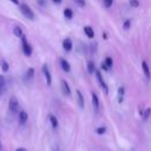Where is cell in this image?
<instances>
[{
	"mask_svg": "<svg viewBox=\"0 0 151 151\" xmlns=\"http://www.w3.org/2000/svg\"><path fill=\"white\" fill-rule=\"evenodd\" d=\"M19 6H20V11H21V13L24 14L25 18H27L28 20H33L34 19V13H33L32 8L28 5L22 2V4H19Z\"/></svg>",
	"mask_w": 151,
	"mask_h": 151,
	"instance_id": "1",
	"label": "cell"
},
{
	"mask_svg": "<svg viewBox=\"0 0 151 151\" xmlns=\"http://www.w3.org/2000/svg\"><path fill=\"white\" fill-rule=\"evenodd\" d=\"M8 110L11 113L15 114L19 112V101L15 97H11L9 100H8Z\"/></svg>",
	"mask_w": 151,
	"mask_h": 151,
	"instance_id": "2",
	"label": "cell"
},
{
	"mask_svg": "<svg viewBox=\"0 0 151 151\" xmlns=\"http://www.w3.org/2000/svg\"><path fill=\"white\" fill-rule=\"evenodd\" d=\"M21 46H22V52H24V54L27 55V57H29V55L32 54V46L29 45V42L27 41V39H26L25 35L21 37Z\"/></svg>",
	"mask_w": 151,
	"mask_h": 151,
	"instance_id": "3",
	"label": "cell"
},
{
	"mask_svg": "<svg viewBox=\"0 0 151 151\" xmlns=\"http://www.w3.org/2000/svg\"><path fill=\"white\" fill-rule=\"evenodd\" d=\"M94 74H96V77H97V79H98L99 85H100L101 88L104 90V92L107 93V92H109V86H107V84L104 81V79H103V77H101V72L98 71V70H96V71H94Z\"/></svg>",
	"mask_w": 151,
	"mask_h": 151,
	"instance_id": "4",
	"label": "cell"
},
{
	"mask_svg": "<svg viewBox=\"0 0 151 151\" xmlns=\"http://www.w3.org/2000/svg\"><path fill=\"white\" fill-rule=\"evenodd\" d=\"M42 73H44V76H45L46 84H47V85H51V84H52V76H51V73H50V70H48L47 64H44V65H42Z\"/></svg>",
	"mask_w": 151,
	"mask_h": 151,
	"instance_id": "5",
	"label": "cell"
},
{
	"mask_svg": "<svg viewBox=\"0 0 151 151\" xmlns=\"http://www.w3.org/2000/svg\"><path fill=\"white\" fill-rule=\"evenodd\" d=\"M60 85H61L63 93H64V94H66V96H70V94H71V88H70V85L67 84V81H66L65 79H61Z\"/></svg>",
	"mask_w": 151,
	"mask_h": 151,
	"instance_id": "6",
	"label": "cell"
},
{
	"mask_svg": "<svg viewBox=\"0 0 151 151\" xmlns=\"http://www.w3.org/2000/svg\"><path fill=\"white\" fill-rule=\"evenodd\" d=\"M18 113H19V118H18L19 125H24V124H26V122H27V119H28V114H27V112H25V111H20V112H18Z\"/></svg>",
	"mask_w": 151,
	"mask_h": 151,
	"instance_id": "7",
	"label": "cell"
},
{
	"mask_svg": "<svg viewBox=\"0 0 151 151\" xmlns=\"http://www.w3.org/2000/svg\"><path fill=\"white\" fill-rule=\"evenodd\" d=\"M92 106H93L94 112L99 111V98L96 93H92Z\"/></svg>",
	"mask_w": 151,
	"mask_h": 151,
	"instance_id": "8",
	"label": "cell"
},
{
	"mask_svg": "<svg viewBox=\"0 0 151 151\" xmlns=\"http://www.w3.org/2000/svg\"><path fill=\"white\" fill-rule=\"evenodd\" d=\"M63 48H64L66 52H70V51L72 50V40H71L70 38L64 39V41H63Z\"/></svg>",
	"mask_w": 151,
	"mask_h": 151,
	"instance_id": "9",
	"label": "cell"
},
{
	"mask_svg": "<svg viewBox=\"0 0 151 151\" xmlns=\"http://www.w3.org/2000/svg\"><path fill=\"white\" fill-rule=\"evenodd\" d=\"M76 93H77V101H78V106H79L80 109H84V96H83V93H81L79 90H77V91H76Z\"/></svg>",
	"mask_w": 151,
	"mask_h": 151,
	"instance_id": "10",
	"label": "cell"
},
{
	"mask_svg": "<svg viewBox=\"0 0 151 151\" xmlns=\"http://www.w3.org/2000/svg\"><path fill=\"white\" fill-rule=\"evenodd\" d=\"M60 65H61V68L65 71V72H70L71 71V65L68 64V61L64 58H60Z\"/></svg>",
	"mask_w": 151,
	"mask_h": 151,
	"instance_id": "11",
	"label": "cell"
},
{
	"mask_svg": "<svg viewBox=\"0 0 151 151\" xmlns=\"http://www.w3.org/2000/svg\"><path fill=\"white\" fill-rule=\"evenodd\" d=\"M142 67H143V72H144V74H145V78L149 80V79H150V70H149L147 63H146L145 60L142 61Z\"/></svg>",
	"mask_w": 151,
	"mask_h": 151,
	"instance_id": "12",
	"label": "cell"
},
{
	"mask_svg": "<svg viewBox=\"0 0 151 151\" xmlns=\"http://www.w3.org/2000/svg\"><path fill=\"white\" fill-rule=\"evenodd\" d=\"M48 119H50V123H51L52 127H53V129H58L59 123H58L57 117H55V116H53V114H50V116H48Z\"/></svg>",
	"mask_w": 151,
	"mask_h": 151,
	"instance_id": "13",
	"label": "cell"
},
{
	"mask_svg": "<svg viewBox=\"0 0 151 151\" xmlns=\"http://www.w3.org/2000/svg\"><path fill=\"white\" fill-rule=\"evenodd\" d=\"M6 91V79L4 76H0V96L4 94Z\"/></svg>",
	"mask_w": 151,
	"mask_h": 151,
	"instance_id": "14",
	"label": "cell"
},
{
	"mask_svg": "<svg viewBox=\"0 0 151 151\" xmlns=\"http://www.w3.org/2000/svg\"><path fill=\"white\" fill-rule=\"evenodd\" d=\"M84 32H85V34H86L90 39L94 38V31H93L92 27H90V26H85V27H84Z\"/></svg>",
	"mask_w": 151,
	"mask_h": 151,
	"instance_id": "15",
	"label": "cell"
},
{
	"mask_svg": "<svg viewBox=\"0 0 151 151\" xmlns=\"http://www.w3.org/2000/svg\"><path fill=\"white\" fill-rule=\"evenodd\" d=\"M33 77H34V68L33 67H29L27 71H26V74H25V78H26V80H32L33 79Z\"/></svg>",
	"mask_w": 151,
	"mask_h": 151,
	"instance_id": "16",
	"label": "cell"
},
{
	"mask_svg": "<svg viewBox=\"0 0 151 151\" xmlns=\"http://www.w3.org/2000/svg\"><path fill=\"white\" fill-rule=\"evenodd\" d=\"M87 71H88V73H91V74L94 73V71H96L94 61H92V60H88V61H87Z\"/></svg>",
	"mask_w": 151,
	"mask_h": 151,
	"instance_id": "17",
	"label": "cell"
},
{
	"mask_svg": "<svg viewBox=\"0 0 151 151\" xmlns=\"http://www.w3.org/2000/svg\"><path fill=\"white\" fill-rule=\"evenodd\" d=\"M124 94H125V88L124 87H119L118 88V103H123Z\"/></svg>",
	"mask_w": 151,
	"mask_h": 151,
	"instance_id": "18",
	"label": "cell"
},
{
	"mask_svg": "<svg viewBox=\"0 0 151 151\" xmlns=\"http://www.w3.org/2000/svg\"><path fill=\"white\" fill-rule=\"evenodd\" d=\"M13 33H14V35L18 37V38H21V37L24 35L22 29H21V27H19V26H14V28H13Z\"/></svg>",
	"mask_w": 151,
	"mask_h": 151,
	"instance_id": "19",
	"label": "cell"
},
{
	"mask_svg": "<svg viewBox=\"0 0 151 151\" xmlns=\"http://www.w3.org/2000/svg\"><path fill=\"white\" fill-rule=\"evenodd\" d=\"M64 17H65L66 19H72V18H73V12H72V9H71V8H65V9H64Z\"/></svg>",
	"mask_w": 151,
	"mask_h": 151,
	"instance_id": "20",
	"label": "cell"
},
{
	"mask_svg": "<svg viewBox=\"0 0 151 151\" xmlns=\"http://www.w3.org/2000/svg\"><path fill=\"white\" fill-rule=\"evenodd\" d=\"M104 64L109 67V70L112 67V65H113V60H112V58L111 57H106L105 58V60H104Z\"/></svg>",
	"mask_w": 151,
	"mask_h": 151,
	"instance_id": "21",
	"label": "cell"
},
{
	"mask_svg": "<svg viewBox=\"0 0 151 151\" xmlns=\"http://www.w3.org/2000/svg\"><path fill=\"white\" fill-rule=\"evenodd\" d=\"M150 112H151V109H150V107H146V109H145V112H144V114H143V119H144V120H147V119H149Z\"/></svg>",
	"mask_w": 151,
	"mask_h": 151,
	"instance_id": "22",
	"label": "cell"
},
{
	"mask_svg": "<svg viewBox=\"0 0 151 151\" xmlns=\"http://www.w3.org/2000/svg\"><path fill=\"white\" fill-rule=\"evenodd\" d=\"M105 132H106V127H104V126H100V127H98L96 130V133H98V134H103Z\"/></svg>",
	"mask_w": 151,
	"mask_h": 151,
	"instance_id": "23",
	"label": "cell"
},
{
	"mask_svg": "<svg viewBox=\"0 0 151 151\" xmlns=\"http://www.w3.org/2000/svg\"><path fill=\"white\" fill-rule=\"evenodd\" d=\"M74 2H76V5H78L79 7H84L85 6V4H86V1L85 0H73Z\"/></svg>",
	"mask_w": 151,
	"mask_h": 151,
	"instance_id": "24",
	"label": "cell"
},
{
	"mask_svg": "<svg viewBox=\"0 0 151 151\" xmlns=\"http://www.w3.org/2000/svg\"><path fill=\"white\" fill-rule=\"evenodd\" d=\"M130 26H131V21H130L129 19L125 20V21H124V25H123V28H124V29H129Z\"/></svg>",
	"mask_w": 151,
	"mask_h": 151,
	"instance_id": "25",
	"label": "cell"
},
{
	"mask_svg": "<svg viewBox=\"0 0 151 151\" xmlns=\"http://www.w3.org/2000/svg\"><path fill=\"white\" fill-rule=\"evenodd\" d=\"M1 67H2V71H8V64L5 60H1Z\"/></svg>",
	"mask_w": 151,
	"mask_h": 151,
	"instance_id": "26",
	"label": "cell"
},
{
	"mask_svg": "<svg viewBox=\"0 0 151 151\" xmlns=\"http://www.w3.org/2000/svg\"><path fill=\"white\" fill-rule=\"evenodd\" d=\"M130 4H131V6H133V7H138V6H139V1H138V0H130Z\"/></svg>",
	"mask_w": 151,
	"mask_h": 151,
	"instance_id": "27",
	"label": "cell"
},
{
	"mask_svg": "<svg viewBox=\"0 0 151 151\" xmlns=\"http://www.w3.org/2000/svg\"><path fill=\"white\" fill-rule=\"evenodd\" d=\"M112 2H113V0H104V4L106 7H110L112 5Z\"/></svg>",
	"mask_w": 151,
	"mask_h": 151,
	"instance_id": "28",
	"label": "cell"
},
{
	"mask_svg": "<svg viewBox=\"0 0 151 151\" xmlns=\"http://www.w3.org/2000/svg\"><path fill=\"white\" fill-rule=\"evenodd\" d=\"M101 70H104V71H109V67H107L104 63H101Z\"/></svg>",
	"mask_w": 151,
	"mask_h": 151,
	"instance_id": "29",
	"label": "cell"
},
{
	"mask_svg": "<svg viewBox=\"0 0 151 151\" xmlns=\"http://www.w3.org/2000/svg\"><path fill=\"white\" fill-rule=\"evenodd\" d=\"M54 4H57V5H59V4H61V0H52Z\"/></svg>",
	"mask_w": 151,
	"mask_h": 151,
	"instance_id": "30",
	"label": "cell"
},
{
	"mask_svg": "<svg viewBox=\"0 0 151 151\" xmlns=\"http://www.w3.org/2000/svg\"><path fill=\"white\" fill-rule=\"evenodd\" d=\"M15 151H26V149H24V147H19V149H17Z\"/></svg>",
	"mask_w": 151,
	"mask_h": 151,
	"instance_id": "31",
	"label": "cell"
},
{
	"mask_svg": "<svg viewBox=\"0 0 151 151\" xmlns=\"http://www.w3.org/2000/svg\"><path fill=\"white\" fill-rule=\"evenodd\" d=\"M12 2H14V4H17V5H19V1L18 0H11Z\"/></svg>",
	"mask_w": 151,
	"mask_h": 151,
	"instance_id": "32",
	"label": "cell"
},
{
	"mask_svg": "<svg viewBox=\"0 0 151 151\" xmlns=\"http://www.w3.org/2000/svg\"><path fill=\"white\" fill-rule=\"evenodd\" d=\"M0 149H1V142H0Z\"/></svg>",
	"mask_w": 151,
	"mask_h": 151,
	"instance_id": "33",
	"label": "cell"
}]
</instances>
